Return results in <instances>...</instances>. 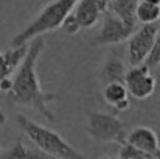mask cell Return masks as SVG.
<instances>
[{"label":"cell","instance_id":"5b68a950","mask_svg":"<svg viewBox=\"0 0 160 159\" xmlns=\"http://www.w3.org/2000/svg\"><path fill=\"white\" fill-rule=\"evenodd\" d=\"M123 83L129 92L137 100H146L149 98L156 87H157V80L151 73V69L142 62L138 66H132L131 69H126Z\"/></svg>","mask_w":160,"mask_h":159},{"label":"cell","instance_id":"3957f363","mask_svg":"<svg viewBox=\"0 0 160 159\" xmlns=\"http://www.w3.org/2000/svg\"><path fill=\"white\" fill-rule=\"evenodd\" d=\"M78 0H52L47 3L42 11L36 16V19L19 34H16L11 41V47H17L22 44L30 42L36 36H41L44 33L54 31L61 28L64 19L67 17L68 13H72L73 6L76 5Z\"/></svg>","mask_w":160,"mask_h":159},{"label":"cell","instance_id":"7c38bea8","mask_svg":"<svg viewBox=\"0 0 160 159\" xmlns=\"http://www.w3.org/2000/svg\"><path fill=\"white\" fill-rule=\"evenodd\" d=\"M124 73H126V66L123 64V61L120 58L112 55L106 61V64L101 70V80L104 83H109V81H121L123 83Z\"/></svg>","mask_w":160,"mask_h":159},{"label":"cell","instance_id":"6da1fadb","mask_svg":"<svg viewBox=\"0 0 160 159\" xmlns=\"http://www.w3.org/2000/svg\"><path fill=\"white\" fill-rule=\"evenodd\" d=\"M27 55L23 56L22 62L14 70L12 86H11V98L16 105L27 106L31 109H36L41 115H44L48 122H54V114L50 111L48 105L58 102V95L45 92L41 87V81L38 77V61L42 52L45 50V39L41 36H36L30 41Z\"/></svg>","mask_w":160,"mask_h":159},{"label":"cell","instance_id":"277c9868","mask_svg":"<svg viewBox=\"0 0 160 159\" xmlns=\"http://www.w3.org/2000/svg\"><path fill=\"white\" fill-rule=\"evenodd\" d=\"M87 134L104 144H123L126 140V130L123 122L110 112L101 111H87Z\"/></svg>","mask_w":160,"mask_h":159},{"label":"cell","instance_id":"52a82bcc","mask_svg":"<svg viewBox=\"0 0 160 159\" xmlns=\"http://www.w3.org/2000/svg\"><path fill=\"white\" fill-rule=\"evenodd\" d=\"M103 24L100 28V33L95 38L97 45H112V44H121L129 39V36L134 33L137 27L124 24L120 17H117L113 13L107 9L103 14Z\"/></svg>","mask_w":160,"mask_h":159},{"label":"cell","instance_id":"9c48e42d","mask_svg":"<svg viewBox=\"0 0 160 159\" xmlns=\"http://www.w3.org/2000/svg\"><path fill=\"white\" fill-rule=\"evenodd\" d=\"M106 11L107 3L103 0H78L72 9L81 28L95 27Z\"/></svg>","mask_w":160,"mask_h":159},{"label":"cell","instance_id":"8fae6325","mask_svg":"<svg viewBox=\"0 0 160 159\" xmlns=\"http://www.w3.org/2000/svg\"><path fill=\"white\" fill-rule=\"evenodd\" d=\"M140 0H110L107 3V8H110V13H113L117 17H120L124 24L137 27L135 20V8Z\"/></svg>","mask_w":160,"mask_h":159},{"label":"cell","instance_id":"5bb4252c","mask_svg":"<svg viewBox=\"0 0 160 159\" xmlns=\"http://www.w3.org/2000/svg\"><path fill=\"white\" fill-rule=\"evenodd\" d=\"M42 156V153H36V151H33V150H28L27 147H25V144H23V140H16V144L9 148V150H6L3 155H2V158H14V159H20V158H41Z\"/></svg>","mask_w":160,"mask_h":159},{"label":"cell","instance_id":"ffe728a7","mask_svg":"<svg viewBox=\"0 0 160 159\" xmlns=\"http://www.w3.org/2000/svg\"><path fill=\"white\" fill-rule=\"evenodd\" d=\"M143 2H149V3H156V5H160V0H143Z\"/></svg>","mask_w":160,"mask_h":159},{"label":"cell","instance_id":"4fadbf2b","mask_svg":"<svg viewBox=\"0 0 160 159\" xmlns=\"http://www.w3.org/2000/svg\"><path fill=\"white\" fill-rule=\"evenodd\" d=\"M135 20L140 24H156L160 20V5L140 0L135 8Z\"/></svg>","mask_w":160,"mask_h":159},{"label":"cell","instance_id":"7a4b0ae2","mask_svg":"<svg viewBox=\"0 0 160 159\" xmlns=\"http://www.w3.org/2000/svg\"><path fill=\"white\" fill-rule=\"evenodd\" d=\"M16 123L19 128L23 131V134L30 139V142L42 153L47 156L61 159H79L84 158L79 151H76L59 133L53 130L39 125L28 119L23 114H16Z\"/></svg>","mask_w":160,"mask_h":159},{"label":"cell","instance_id":"44dd1931","mask_svg":"<svg viewBox=\"0 0 160 159\" xmlns=\"http://www.w3.org/2000/svg\"><path fill=\"white\" fill-rule=\"evenodd\" d=\"M103 2H106V3H109V2H110V0H103Z\"/></svg>","mask_w":160,"mask_h":159},{"label":"cell","instance_id":"8992f818","mask_svg":"<svg viewBox=\"0 0 160 159\" xmlns=\"http://www.w3.org/2000/svg\"><path fill=\"white\" fill-rule=\"evenodd\" d=\"M157 33H159L157 22L142 24V27L134 30V33L128 39V58L131 66H138L146 59Z\"/></svg>","mask_w":160,"mask_h":159},{"label":"cell","instance_id":"e0dca14e","mask_svg":"<svg viewBox=\"0 0 160 159\" xmlns=\"http://www.w3.org/2000/svg\"><path fill=\"white\" fill-rule=\"evenodd\" d=\"M12 73H14V69L8 64L5 55L0 53V81H2L3 78H6V77H11ZM5 122H6V115H5V112L2 111V108H0V125H5Z\"/></svg>","mask_w":160,"mask_h":159},{"label":"cell","instance_id":"2e32d148","mask_svg":"<svg viewBox=\"0 0 160 159\" xmlns=\"http://www.w3.org/2000/svg\"><path fill=\"white\" fill-rule=\"evenodd\" d=\"M149 69H156L160 66V33H157L156 39H154V44L151 47V50L148 53L146 59L143 61Z\"/></svg>","mask_w":160,"mask_h":159},{"label":"cell","instance_id":"9a60e30c","mask_svg":"<svg viewBox=\"0 0 160 159\" xmlns=\"http://www.w3.org/2000/svg\"><path fill=\"white\" fill-rule=\"evenodd\" d=\"M118 158H123V159H140V158H148L149 156L145 153V151H142V150H138V148H135L134 145H131L129 142H123L121 144V147H120V151H118Z\"/></svg>","mask_w":160,"mask_h":159},{"label":"cell","instance_id":"ac0fdd59","mask_svg":"<svg viewBox=\"0 0 160 159\" xmlns=\"http://www.w3.org/2000/svg\"><path fill=\"white\" fill-rule=\"evenodd\" d=\"M61 28H64L65 33H70V34H76L81 30V27H79V24H78V20H76V17H75L73 13H68L67 14V17L64 19V22L61 25Z\"/></svg>","mask_w":160,"mask_h":159},{"label":"cell","instance_id":"d6986e66","mask_svg":"<svg viewBox=\"0 0 160 159\" xmlns=\"http://www.w3.org/2000/svg\"><path fill=\"white\" fill-rule=\"evenodd\" d=\"M11 86H12V80L11 77H6L0 81V92H9L11 91Z\"/></svg>","mask_w":160,"mask_h":159},{"label":"cell","instance_id":"30bf717a","mask_svg":"<svg viewBox=\"0 0 160 159\" xmlns=\"http://www.w3.org/2000/svg\"><path fill=\"white\" fill-rule=\"evenodd\" d=\"M103 100L115 111H128L131 108L129 92L121 81H109L103 87Z\"/></svg>","mask_w":160,"mask_h":159},{"label":"cell","instance_id":"ba28073f","mask_svg":"<svg viewBox=\"0 0 160 159\" xmlns=\"http://www.w3.org/2000/svg\"><path fill=\"white\" fill-rule=\"evenodd\" d=\"M126 142L134 145L135 148L145 151L149 159L160 158V142L157 133L149 126H135L126 134Z\"/></svg>","mask_w":160,"mask_h":159}]
</instances>
